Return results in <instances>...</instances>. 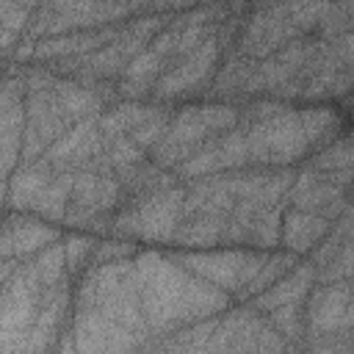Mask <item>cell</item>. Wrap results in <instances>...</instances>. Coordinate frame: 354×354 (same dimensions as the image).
I'll list each match as a JSON object with an SVG mask.
<instances>
[{"mask_svg": "<svg viewBox=\"0 0 354 354\" xmlns=\"http://www.w3.org/2000/svg\"><path fill=\"white\" fill-rule=\"evenodd\" d=\"M72 351L147 348L152 332L141 313L133 257L91 263L75 279Z\"/></svg>", "mask_w": 354, "mask_h": 354, "instance_id": "6da1fadb", "label": "cell"}, {"mask_svg": "<svg viewBox=\"0 0 354 354\" xmlns=\"http://www.w3.org/2000/svg\"><path fill=\"white\" fill-rule=\"evenodd\" d=\"M133 266L141 313L147 318L152 340L155 335L163 337L210 315H218L235 301L227 290L205 282L183 263H177L169 252L163 254L158 249H144L133 257Z\"/></svg>", "mask_w": 354, "mask_h": 354, "instance_id": "7a4b0ae2", "label": "cell"}, {"mask_svg": "<svg viewBox=\"0 0 354 354\" xmlns=\"http://www.w3.org/2000/svg\"><path fill=\"white\" fill-rule=\"evenodd\" d=\"M241 124V105L221 100H191L174 108L169 130L149 149V158L163 169H177L210 138Z\"/></svg>", "mask_w": 354, "mask_h": 354, "instance_id": "3957f363", "label": "cell"}, {"mask_svg": "<svg viewBox=\"0 0 354 354\" xmlns=\"http://www.w3.org/2000/svg\"><path fill=\"white\" fill-rule=\"evenodd\" d=\"M183 202L185 183H177L147 196L124 199L111 218V235L147 243H171L177 224L183 218Z\"/></svg>", "mask_w": 354, "mask_h": 354, "instance_id": "277c9868", "label": "cell"}, {"mask_svg": "<svg viewBox=\"0 0 354 354\" xmlns=\"http://www.w3.org/2000/svg\"><path fill=\"white\" fill-rule=\"evenodd\" d=\"M169 254L177 263H183L188 271L202 277L205 282L227 290L238 301L241 293L246 290V285L263 268L268 252L252 249V246L249 249L221 246V249H177V252H169Z\"/></svg>", "mask_w": 354, "mask_h": 354, "instance_id": "5b68a950", "label": "cell"}, {"mask_svg": "<svg viewBox=\"0 0 354 354\" xmlns=\"http://www.w3.org/2000/svg\"><path fill=\"white\" fill-rule=\"evenodd\" d=\"M243 130L249 144V160L257 166H301L313 155L299 108H288L285 113H277Z\"/></svg>", "mask_w": 354, "mask_h": 354, "instance_id": "8992f818", "label": "cell"}, {"mask_svg": "<svg viewBox=\"0 0 354 354\" xmlns=\"http://www.w3.org/2000/svg\"><path fill=\"white\" fill-rule=\"evenodd\" d=\"M221 55L224 53H221L216 36H213L202 47H196L188 55L171 61L169 69L158 77V83L152 88V100L166 102V105L199 100L207 91V86H210V80H213V75L221 64Z\"/></svg>", "mask_w": 354, "mask_h": 354, "instance_id": "52a82bcc", "label": "cell"}, {"mask_svg": "<svg viewBox=\"0 0 354 354\" xmlns=\"http://www.w3.org/2000/svg\"><path fill=\"white\" fill-rule=\"evenodd\" d=\"M354 326V293L346 279L315 282L304 299V332L313 337L348 335Z\"/></svg>", "mask_w": 354, "mask_h": 354, "instance_id": "ba28073f", "label": "cell"}, {"mask_svg": "<svg viewBox=\"0 0 354 354\" xmlns=\"http://www.w3.org/2000/svg\"><path fill=\"white\" fill-rule=\"evenodd\" d=\"M249 144H246V130L238 124L216 138H210L205 147H199L188 160H183L174 174L183 183L191 180H202V177H213V174H224V171H235L249 166Z\"/></svg>", "mask_w": 354, "mask_h": 354, "instance_id": "9c48e42d", "label": "cell"}, {"mask_svg": "<svg viewBox=\"0 0 354 354\" xmlns=\"http://www.w3.org/2000/svg\"><path fill=\"white\" fill-rule=\"evenodd\" d=\"M288 205L321 213V216L335 221V218H340L346 213V207L351 202H348V188L332 183L326 174H321L315 169L301 166L296 171V180H293L290 191H288Z\"/></svg>", "mask_w": 354, "mask_h": 354, "instance_id": "30bf717a", "label": "cell"}, {"mask_svg": "<svg viewBox=\"0 0 354 354\" xmlns=\"http://www.w3.org/2000/svg\"><path fill=\"white\" fill-rule=\"evenodd\" d=\"M102 149H105V136L97 124V116H91V119H83V122L72 124L41 155V160H47L55 171H77L80 166H86Z\"/></svg>", "mask_w": 354, "mask_h": 354, "instance_id": "8fae6325", "label": "cell"}, {"mask_svg": "<svg viewBox=\"0 0 354 354\" xmlns=\"http://www.w3.org/2000/svg\"><path fill=\"white\" fill-rule=\"evenodd\" d=\"M61 241V230L25 210H6L3 216V257H30L44 246Z\"/></svg>", "mask_w": 354, "mask_h": 354, "instance_id": "7c38bea8", "label": "cell"}, {"mask_svg": "<svg viewBox=\"0 0 354 354\" xmlns=\"http://www.w3.org/2000/svg\"><path fill=\"white\" fill-rule=\"evenodd\" d=\"M332 218L313 213V210H301L288 205L285 216H282V235H279V246L288 252H296L301 257H307L332 230Z\"/></svg>", "mask_w": 354, "mask_h": 354, "instance_id": "4fadbf2b", "label": "cell"}, {"mask_svg": "<svg viewBox=\"0 0 354 354\" xmlns=\"http://www.w3.org/2000/svg\"><path fill=\"white\" fill-rule=\"evenodd\" d=\"M313 285H315V266H313L307 257H301L299 266H293V268H290L285 277H279L271 288H266L263 293H257V296L252 299V304H254L257 310L268 313V310L282 307V304L304 301L307 293L313 290Z\"/></svg>", "mask_w": 354, "mask_h": 354, "instance_id": "5bb4252c", "label": "cell"}, {"mask_svg": "<svg viewBox=\"0 0 354 354\" xmlns=\"http://www.w3.org/2000/svg\"><path fill=\"white\" fill-rule=\"evenodd\" d=\"M299 116H301V127L307 133L313 152H318L326 144H332L335 138H340L351 122L343 108H335L329 102H307L304 108H299Z\"/></svg>", "mask_w": 354, "mask_h": 354, "instance_id": "9a60e30c", "label": "cell"}, {"mask_svg": "<svg viewBox=\"0 0 354 354\" xmlns=\"http://www.w3.org/2000/svg\"><path fill=\"white\" fill-rule=\"evenodd\" d=\"M301 166L326 174L332 183L343 188H351L354 185V130H346L340 138L313 152Z\"/></svg>", "mask_w": 354, "mask_h": 354, "instance_id": "2e32d148", "label": "cell"}, {"mask_svg": "<svg viewBox=\"0 0 354 354\" xmlns=\"http://www.w3.org/2000/svg\"><path fill=\"white\" fill-rule=\"evenodd\" d=\"M160 102L155 100H119L113 105H108L100 116H97V124L102 130L105 138H113V136H127L133 133L144 119H149L155 111H158Z\"/></svg>", "mask_w": 354, "mask_h": 354, "instance_id": "e0dca14e", "label": "cell"}, {"mask_svg": "<svg viewBox=\"0 0 354 354\" xmlns=\"http://www.w3.org/2000/svg\"><path fill=\"white\" fill-rule=\"evenodd\" d=\"M97 241H100V238L91 235L88 230H72V232L64 238V246H66V271H69L72 279H77V277L91 266Z\"/></svg>", "mask_w": 354, "mask_h": 354, "instance_id": "ac0fdd59", "label": "cell"}, {"mask_svg": "<svg viewBox=\"0 0 354 354\" xmlns=\"http://www.w3.org/2000/svg\"><path fill=\"white\" fill-rule=\"evenodd\" d=\"M343 111H346V113H348V119L354 122V91H351V94L343 100Z\"/></svg>", "mask_w": 354, "mask_h": 354, "instance_id": "d6986e66", "label": "cell"}, {"mask_svg": "<svg viewBox=\"0 0 354 354\" xmlns=\"http://www.w3.org/2000/svg\"><path fill=\"white\" fill-rule=\"evenodd\" d=\"M147 3H149V0H130V6H133V11H136V14H138V11H141Z\"/></svg>", "mask_w": 354, "mask_h": 354, "instance_id": "ffe728a7", "label": "cell"}]
</instances>
